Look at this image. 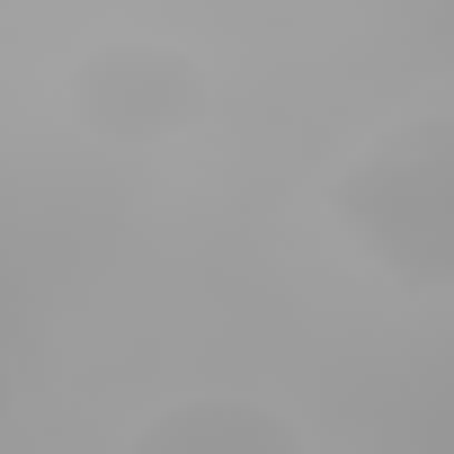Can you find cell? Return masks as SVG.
Returning <instances> with one entry per match:
<instances>
[{
	"label": "cell",
	"instance_id": "obj_5",
	"mask_svg": "<svg viewBox=\"0 0 454 454\" xmlns=\"http://www.w3.org/2000/svg\"><path fill=\"white\" fill-rule=\"evenodd\" d=\"M0 10H10V0H0Z\"/></svg>",
	"mask_w": 454,
	"mask_h": 454
},
{
	"label": "cell",
	"instance_id": "obj_2",
	"mask_svg": "<svg viewBox=\"0 0 454 454\" xmlns=\"http://www.w3.org/2000/svg\"><path fill=\"white\" fill-rule=\"evenodd\" d=\"M205 72L178 54V45H152V36H116V45H90L63 81V107L81 134L116 143V152H143V143H169L205 116Z\"/></svg>",
	"mask_w": 454,
	"mask_h": 454
},
{
	"label": "cell",
	"instance_id": "obj_1",
	"mask_svg": "<svg viewBox=\"0 0 454 454\" xmlns=\"http://www.w3.org/2000/svg\"><path fill=\"white\" fill-rule=\"evenodd\" d=\"M330 214L392 286H454V116L383 125L330 178Z\"/></svg>",
	"mask_w": 454,
	"mask_h": 454
},
{
	"label": "cell",
	"instance_id": "obj_4",
	"mask_svg": "<svg viewBox=\"0 0 454 454\" xmlns=\"http://www.w3.org/2000/svg\"><path fill=\"white\" fill-rule=\"evenodd\" d=\"M0 427H10V365H0Z\"/></svg>",
	"mask_w": 454,
	"mask_h": 454
},
{
	"label": "cell",
	"instance_id": "obj_3",
	"mask_svg": "<svg viewBox=\"0 0 454 454\" xmlns=\"http://www.w3.org/2000/svg\"><path fill=\"white\" fill-rule=\"evenodd\" d=\"M125 454H312L303 427L268 401H241V392H196V401H169L152 410Z\"/></svg>",
	"mask_w": 454,
	"mask_h": 454
}]
</instances>
